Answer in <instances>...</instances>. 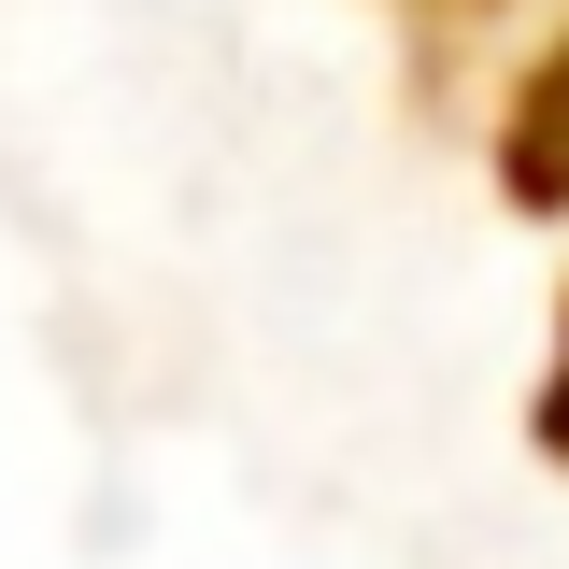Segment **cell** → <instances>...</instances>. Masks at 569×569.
Masks as SVG:
<instances>
[{
	"instance_id": "1",
	"label": "cell",
	"mask_w": 569,
	"mask_h": 569,
	"mask_svg": "<svg viewBox=\"0 0 569 569\" xmlns=\"http://www.w3.org/2000/svg\"><path fill=\"white\" fill-rule=\"evenodd\" d=\"M498 186H512V213H569V29H556V58L498 100Z\"/></svg>"
},
{
	"instance_id": "2",
	"label": "cell",
	"mask_w": 569,
	"mask_h": 569,
	"mask_svg": "<svg viewBox=\"0 0 569 569\" xmlns=\"http://www.w3.org/2000/svg\"><path fill=\"white\" fill-rule=\"evenodd\" d=\"M527 441L569 470V299H556V356H541V399H527Z\"/></svg>"
}]
</instances>
